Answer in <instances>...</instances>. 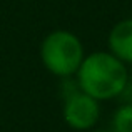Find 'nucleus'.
Instances as JSON below:
<instances>
[{
  "label": "nucleus",
  "mask_w": 132,
  "mask_h": 132,
  "mask_svg": "<svg viewBox=\"0 0 132 132\" xmlns=\"http://www.w3.org/2000/svg\"><path fill=\"white\" fill-rule=\"evenodd\" d=\"M85 50L80 39L65 29L52 30L40 44V60L47 72L60 79H69L77 74Z\"/></svg>",
  "instance_id": "obj_2"
},
{
  "label": "nucleus",
  "mask_w": 132,
  "mask_h": 132,
  "mask_svg": "<svg viewBox=\"0 0 132 132\" xmlns=\"http://www.w3.org/2000/svg\"><path fill=\"white\" fill-rule=\"evenodd\" d=\"M112 132H132V102L124 104L114 112L110 120Z\"/></svg>",
  "instance_id": "obj_5"
},
{
  "label": "nucleus",
  "mask_w": 132,
  "mask_h": 132,
  "mask_svg": "<svg viewBox=\"0 0 132 132\" xmlns=\"http://www.w3.org/2000/svg\"><path fill=\"white\" fill-rule=\"evenodd\" d=\"M127 82V65L109 50H97L89 55L85 54L75 74L77 87L99 102L119 97L126 90Z\"/></svg>",
  "instance_id": "obj_1"
},
{
  "label": "nucleus",
  "mask_w": 132,
  "mask_h": 132,
  "mask_svg": "<svg viewBox=\"0 0 132 132\" xmlns=\"http://www.w3.org/2000/svg\"><path fill=\"white\" fill-rule=\"evenodd\" d=\"M62 117H64V122L72 130L87 132L94 129L95 124L99 122L100 102L82 92L75 84L74 89L67 90L64 95Z\"/></svg>",
  "instance_id": "obj_3"
},
{
  "label": "nucleus",
  "mask_w": 132,
  "mask_h": 132,
  "mask_svg": "<svg viewBox=\"0 0 132 132\" xmlns=\"http://www.w3.org/2000/svg\"><path fill=\"white\" fill-rule=\"evenodd\" d=\"M109 52L116 55L124 64H132V17L117 22L110 29L109 39Z\"/></svg>",
  "instance_id": "obj_4"
},
{
  "label": "nucleus",
  "mask_w": 132,
  "mask_h": 132,
  "mask_svg": "<svg viewBox=\"0 0 132 132\" xmlns=\"http://www.w3.org/2000/svg\"><path fill=\"white\" fill-rule=\"evenodd\" d=\"M87 132H112V130H110V129H90V130H87Z\"/></svg>",
  "instance_id": "obj_6"
}]
</instances>
